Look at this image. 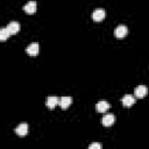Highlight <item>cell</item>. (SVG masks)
I'll return each instance as SVG.
<instances>
[{
	"label": "cell",
	"instance_id": "cell-10",
	"mask_svg": "<svg viewBox=\"0 0 149 149\" xmlns=\"http://www.w3.org/2000/svg\"><path fill=\"white\" fill-rule=\"evenodd\" d=\"M58 104H59V98H58V97H48V98H47L45 105H47L50 109L55 108L56 105H58Z\"/></svg>",
	"mask_w": 149,
	"mask_h": 149
},
{
	"label": "cell",
	"instance_id": "cell-6",
	"mask_svg": "<svg viewBox=\"0 0 149 149\" xmlns=\"http://www.w3.org/2000/svg\"><path fill=\"white\" fill-rule=\"evenodd\" d=\"M121 102H122V105L125 107H130V106H133L135 104V98L133 95H130V94H126V95L122 97Z\"/></svg>",
	"mask_w": 149,
	"mask_h": 149
},
{
	"label": "cell",
	"instance_id": "cell-9",
	"mask_svg": "<svg viewBox=\"0 0 149 149\" xmlns=\"http://www.w3.org/2000/svg\"><path fill=\"white\" fill-rule=\"evenodd\" d=\"M15 133L19 136H24L28 134V125L27 123H20L16 128H15Z\"/></svg>",
	"mask_w": 149,
	"mask_h": 149
},
{
	"label": "cell",
	"instance_id": "cell-13",
	"mask_svg": "<svg viewBox=\"0 0 149 149\" xmlns=\"http://www.w3.org/2000/svg\"><path fill=\"white\" fill-rule=\"evenodd\" d=\"M9 36H10V33L8 31L7 28H2V29L0 30V40H1V41H6Z\"/></svg>",
	"mask_w": 149,
	"mask_h": 149
},
{
	"label": "cell",
	"instance_id": "cell-3",
	"mask_svg": "<svg viewBox=\"0 0 149 149\" xmlns=\"http://www.w3.org/2000/svg\"><path fill=\"white\" fill-rule=\"evenodd\" d=\"M7 29H8V31L10 33V35H15L16 33H19L20 31V23L19 22H16V21H12V22H9L8 24H7V27H6Z\"/></svg>",
	"mask_w": 149,
	"mask_h": 149
},
{
	"label": "cell",
	"instance_id": "cell-8",
	"mask_svg": "<svg viewBox=\"0 0 149 149\" xmlns=\"http://www.w3.org/2000/svg\"><path fill=\"white\" fill-rule=\"evenodd\" d=\"M114 122H115V116H114L113 114H106V115L101 119V123H102L104 126H106V127L112 126Z\"/></svg>",
	"mask_w": 149,
	"mask_h": 149
},
{
	"label": "cell",
	"instance_id": "cell-7",
	"mask_svg": "<svg viewBox=\"0 0 149 149\" xmlns=\"http://www.w3.org/2000/svg\"><path fill=\"white\" fill-rule=\"evenodd\" d=\"M23 10L27 13V14H34L36 12V1H29L24 5L23 7Z\"/></svg>",
	"mask_w": 149,
	"mask_h": 149
},
{
	"label": "cell",
	"instance_id": "cell-4",
	"mask_svg": "<svg viewBox=\"0 0 149 149\" xmlns=\"http://www.w3.org/2000/svg\"><path fill=\"white\" fill-rule=\"evenodd\" d=\"M134 93H135V97H136V98H143V97H146V94L148 93V88H147V86H144V85H139V86L135 87Z\"/></svg>",
	"mask_w": 149,
	"mask_h": 149
},
{
	"label": "cell",
	"instance_id": "cell-14",
	"mask_svg": "<svg viewBox=\"0 0 149 149\" xmlns=\"http://www.w3.org/2000/svg\"><path fill=\"white\" fill-rule=\"evenodd\" d=\"M88 148H90V149H100V148H101V144H100V143H95V142H94V143H91Z\"/></svg>",
	"mask_w": 149,
	"mask_h": 149
},
{
	"label": "cell",
	"instance_id": "cell-12",
	"mask_svg": "<svg viewBox=\"0 0 149 149\" xmlns=\"http://www.w3.org/2000/svg\"><path fill=\"white\" fill-rule=\"evenodd\" d=\"M108 108H109V104L107 101H105V100H101V101L97 102V105H95V109L98 112H100V113L106 112Z\"/></svg>",
	"mask_w": 149,
	"mask_h": 149
},
{
	"label": "cell",
	"instance_id": "cell-5",
	"mask_svg": "<svg viewBox=\"0 0 149 149\" xmlns=\"http://www.w3.org/2000/svg\"><path fill=\"white\" fill-rule=\"evenodd\" d=\"M38 44L37 43H30L28 47H27V49H26V52L29 55V56H31V57H35L37 54H38Z\"/></svg>",
	"mask_w": 149,
	"mask_h": 149
},
{
	"label": "cell",
	"instance_id": "cell-1",
	"mask_svg": "<svg viewBox=\"0 0 149 149\" xmlns=\"http://www.w3.org/2000/svg\"><path fill=\"white\" fill-rule=\"evenodd\" d=\"M127 33H128V29H127V27L123 26V24L118 26V27L115 28V30H114V35H115V37L119 38V40L123 38V37L127 35Z\"/></svg>",
	"mask_w": 149,
	"mask_h": 149
},
{
	"label": "cell",
	"instance_id": "cell-2",
	"mask_svg": "<svg viewBox=\"0 0 149 149\" xmlns=\"http://www.w3.org/2000/svg\"><path fill=\"white\" fill-rule=\"evenodd\" d=\"M105 15H106L105 9L99 8V9H95V10L92 13V19H93V21H95V22H100V21H102V20L105 19Z\"/></svg>",
	"mask_w": 149,
	"mask_h": 149
},
{
	"label": "cell",
	"instance_id": "cell-11",
	"mask_svg": "<svg viewBox=\"0 0 149 149\" xmlns=\"http://www.w3.org/2000/svg\"><path fill=\"white\" fill-rule=\"evenodd\" d=\"M71 102H72V98L71 97H62V98H59V104L58 105L63 109H66L71 105Z\"/></svg>",
	"mask_w": 149,
	"mask_h": 149
}]
</instances>
